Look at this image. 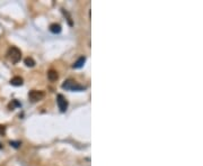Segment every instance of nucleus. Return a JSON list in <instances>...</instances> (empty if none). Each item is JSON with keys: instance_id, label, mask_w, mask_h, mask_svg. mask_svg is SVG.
Returning a JSON list of instances; mask_svg holds the SVG:
<instances>
[{"instance_id": "1", "label": "nucleus", "mask_w": 203, "mask_h": 166, "mask_svg": "<svg viewBox=\"0 0 203 166\" xmlns=\"http://www.w3.org/2000/svg\"><path fill=\"white\" fill-rule=\"evenodd\" d=\"M62 89H64L67 91H84L86 86L79 84L78 82H76L72 79H69L62 83Z\"/></svg>"}, {"instance_id": "2", "label": "nucleus", "mask_w": 203, "mask_h": 166, "mask_svg": "<svg viewBox=\"0 0 203 166\" xmlns=\"http://www.w3.org/2000/svg\"><path fill=\"white\" fill-rule=\"evenodd\" d=\"M7 55L13 64H17V63L20 61V59H22V52H20L17 47H15V46H11V47L8 49Z\"/></svg>"}, {"instance_id": "3", "label": "nucleus", "mask_w": 203, "mask_h": 166, "mask_svg": "<svg viewBox=\"0 0 203 166\" xmlns=\"http://www.w3.org/2000/svg\"><path fill=\"white\" fill-rule=\"evenodd\" d=\"M45 97V93L43 91H37V90H33L28 93V98L32 102H36V101H40Z\"/></svg>"}, {"instance_id": "4", "label": "nucleus", "mask_w": 203, "mask_h": 166, "mask_svg": "<svg viewBox=\"0 0 203 166\" xmlns=\"http://www.w3.org/2000/svg\"><path fill=\"white\" fill-rule=\"evenodd\" d=\"M56 103H58V107H59L61 112H66L67 108H68V101H67V99L62 94H58L56 96Z\"/></svg>"}, {"instance_id": "5", "label": "nucleus", "mask_w": 203, "mask_h": 166, "mask_svg": "<svg viewBox=\"0 0 203 166\" xmlns=\"http://www.w3.org/2000/svg\"><path fill=\"white\" fill-rule=\"evenodd\" d=\"M58 78H59V74H58V72H56V70H50L48 72V79L50 80V81H56L58 80Z\"/></svg>"}, {"instance_id": "6", "label": "nucleus", "mask_w": 203, "mask_h": 166, "mask_svg": "<svg viewBox=\"0 0 203 166\" xmlns=\"http://www.w3.org/2000/svg\"><path fill=\"white\" fill-rule=\"evenodd\" d=\"M85 62H86V57H85V56H81V57H79V59H78L77 62H76L74 65H72V67H74V69H80V67L84 66Z\"/></svg>"}, {"instance_id": "7", "label": "nucleus", "mask_w": 203, "mask_h": 166, "mask_svg": "<svg viewBox=\"0 0 203 166\" xmlns=\"http://www.w3.org/2000/svg\"><path fill=\"white\" fill-rule=\"evenodd\" d=\"M23 82L24 81L20 76H15L10 80V84L14 85V86H20V85H23Z\"/></svg>"}, {"instance_id": "8", "label": "nucleus", "mask_w": 203, "mask_h": 166, "mask_svg": "<svg viewBox=\"0 0 203 166\" xmlns=\"http://www.w3.org/2000/svg\"><path fill=\"white\" fill-rule=\"evenodd\" d=\"M50 30H51V33L53 34H60L61 30H62V28H61V26H60L59 24H51V25H50Z\"/></svg>"}, {"instance_id": "9", "label": "nucleus", "mask_w": 203, "mask_h": 166, "mask_svg": "<svg viewBox=\"0 0 203 166\" xmlns=\"http://www.w3.org/2000/svg\"><path fill=\"white\" fill-rule=\"evenodd\" d=\"M25 64H26V66H34L35 65V61H34L32 57H27V59H25Z\"/></svg>"}, {"instance_id": "10", "label": "nucleus", "mask_w": 203, "mask_h": 166, "mask_svg": "<svg viewBox=\"0 0 203 166\" xmlns=\"http://www.w3.org/2000/svg\"><path fill=\"white\" fill-rule=\"evenodd\" d=\"M9 144H10V146H13V147L18 148L19 146H20V145H22V143H20V141H14V140H13V141H10V143H9Z\"/></svg>"}, {"instance_id": "11", "label": "nucleus", "mask_w": 203, "mask_h": 166, "mask_svg": "<svg viewBox=\"0 0 203 166\" xmlns=\"http://www.w3.org/2000/svg\"><path fill=\"white\" fill-rule=\"evenodd\" d=\"M6 134V127L0 125V135H5Z\"/></svg>"}, {"instance_id": "12", "label": "nucleus", "mask_w": 203, "mask_h": 166, "mask_svg": "<svg viewBox=\"0 0 203 166\" xmlns=\"http://www.w3.org/2000/svg\"><path fill=\"white\" fill-rule=\"evenodd\" d=\"M0 148H2V146H1V144H0Z\"/></svg>"}]
</instances>
